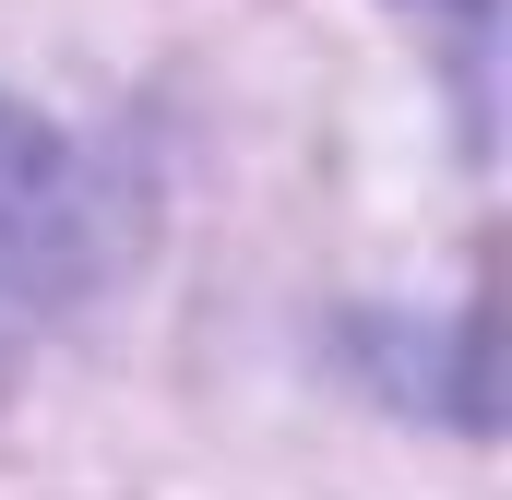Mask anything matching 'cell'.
Segmentation results:
<instances>
[{
  "label": "cell",
  "instance_id": "6da1fadb",
  "mask_svg": "<svg viewBox=\"0 0 512 500\" xmlns=\"http://www.w3.org/2000/svg\"><path fill=\"white\" fill-rule=\"evenodd\" d=\"M72 274H84V191H72V155L24 120V108H0V322L48 310Z\"/></svg>",
  "mask_w": 512,
  "mask_h": 500
}]
</instances>
